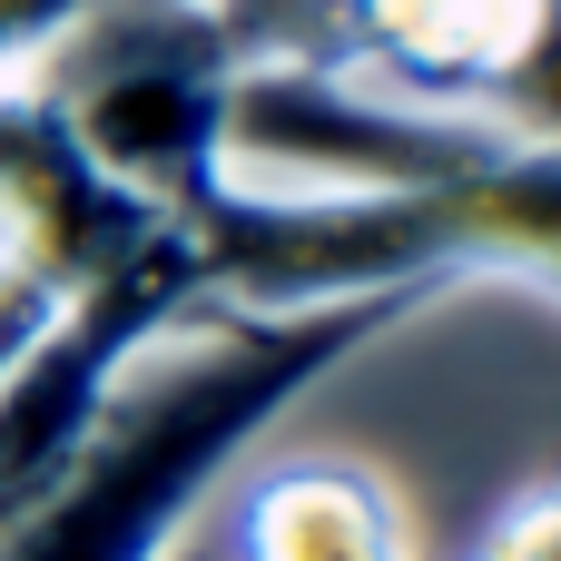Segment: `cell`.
<instances>
[{
  "label": "cell",
  "mask_w": 561,
  "mask_h": 561,
  "mask_svg": "<svg viewBox=\"0 0 561 561\" xmlns=\"http://www.w3.org/2000/svg\"><path fill=\"white\" fill-rule=\"evenodd\" d=\"M434 306H444L434 286H385V296L296 306V316L197 306L128 365L79 463L0 533V561H168V542H187L197 513L217 503V483L316 385H335Z\"/></svg>",
  "instance_id": "6da1fadb"
},
{
  "label": "cell",
  "mask_w": 561,
  "mask_h": 561,
  "mask_svg": "<svg viewBox=\"0 0 561 561\" xmlns=\"http://www.w3.org/2000/svg\"><path fill=\"white\" fill-rule=\"evenodd\" d=\"M552 0H335V49H345V79H375L414 108L493 118Z\"/></svg>",
  "instance_id": "7a4b0ae2"
},
{
  "label": "cell",
  "mask_w": 561,
  "mask_h": 561,
  "mask_svg": "<svg viewBox=\"0 0 561 561\" xmlns=\"http://www.w3.org/2000/svg\"><path fill=\"white\" fill-rule=\"evenodd\" d=\"M217 561H414V513L365 454H276L237 483Z\"/></svg>",
  "instance_id": "3957f363"
},
{
  "label": "cell",
  "mask_w": 561,
  "mask_h": 561,
  "mask_svg": "<svg viewBox=\"0 0 561 561\" xmlns=\"http://www.w3.org/2000/svg\"><path fill=\"white\" fill-rule=\"evenodd\" d=\"M89 10H99V0H0V89L39 79V69H49V49H59Z\"/></svg>",
  "instance_id": "277c9868"
},
{
  "label": "cell",
  "mask_w": 561,
  "mask_h": 561,
  "mask_svg": "<svg viewBox=\"0 0 561 561\" xmlns=\"http://www.w3.org/2000/svg\"><path fill=\"white\" fill-rule=\"evenodd\" d=\"M473 561H561V473L552 483H523V493L483 523Z\"/></svg>",
  "instance_id": "5b68a950"
},
{
  "label": "cell",
  "mask_w": 561,
  "mask_h": 561,
  "mask_svg": "<svg viewBox=\"0 0 561 561\" xmlns=\"http://www.w3.org/2000/svg\"><path fill=\"white\" fill-rule=\"evenodd\" d=\"M168 561H217V552H207V542H197V533H187V542H168Z\"/></svg>",
  "instance_id": "8992f818"
}]
</instances>
